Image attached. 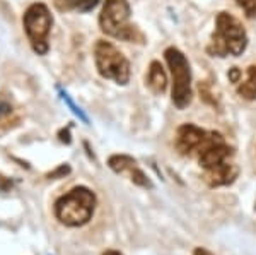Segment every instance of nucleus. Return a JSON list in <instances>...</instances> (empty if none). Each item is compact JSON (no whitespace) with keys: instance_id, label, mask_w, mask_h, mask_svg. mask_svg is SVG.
<instances>
[{"instance_id":"obj_3","label":"nucleus","mask_w":256,"mask_h":255,"mask_svg":"<svg viewBox=\"0 0 256 255\" xmlns=\"http://www.w3.org/2000/svg\"><path fill=\"white\" fill-rule=\"evenodd\" d=\"M99 26L111 38L144 43L142 33L130 24V6L126 0H106L99 16Z\"/></svg>"},{"instance_id":"obj_23","label":"nucleus","mask_w":256,"mask_h":255,"mask_svg":"<svg viewBox=\"0 0 256 255\" xmlns=\"http://www.w3.org/2000/svg\"><path fill=\"white\" fill-rule=\"evenodd\" d=\"M104 255H123V253H120V252H116V250H108Z\"/></svg>"},{"instance_id":"obj_15","label":"nucleus","mask_w":256,"mask_h":255,"mask_svg":"<svg viewBox=\"0 0 256 255\" xmlns=\"http://www.w3.org/2000/svg\"><path fill=\"white\" fill-rule=\"evenodd\" d=\"M60 96H62V100L65 101V105H67L68 108L72 110V113H74V115H77V117H79L80 120L84 122V123H89V118L86 117V115H84V112H82V110L79 108V106L76 105V103H74L72 100H70V96H68L67 93H65V91H62V89H60Z\"/></svg>"},{"instance_id":"obj_17","label":"nucleus","mask_w":256,"mask_h":255,"mask_svg":"<svg viewBox=\"0 0 256 255\" xmlns=\"http://www.w3.org/2000/svg\"><path fill=\"white\" fill-rule=\"evenodd\" d=\"M70 173V166L68 164H60L58 168H56L55 171H52V173H48V178L50 180H56V178H62V176L68 175Z\"/></svg>"},{"instance_id":"obj_19","label":"nucleus","mask_w":256,"mask_h":255,"mask_svg":"<svg viewBox=\"0 0 256 255\" xmlns=\"http://www.w3.org/2000/svg\"><path fill=\"white\" fill-rule=\"evenodd\" d=\"M239 77H241V72H239V69L238 67H232L229 71V81H232V82H239Z\"/></svg>"},{"instance_id":"obj_2","label":"nucleus","mask_w":256,"mask_h":255,"mask_svg":"<svg viewBox=\"0 0 256 255\" xmlns=\"http://www.w3.org/2000/svg\"><path fill=\"white\" fill-rule=\"evenodd\" d=\"M96 209V195L88 187H76L55 202V217L68 228L88 224Z\"/></svg>"},{"instance_id":"obj_1","label":"nucleus","mask_w":256,"mask_h":255,"mask_svg":"<svg viewBox=\"0 0 256 255\" xmlns=\"http://www.w3.org/2000/svg\"><path fill=\"white\" fill-rule=\"evenodd\" d=\"M246 47L248 35L242 24L234 16L220 12L216 19V31L207 52L214 57H239Z\"/></svg>"},{"instance_id":"obj_11","label":"nucleus","mask_w":256,"mask_h":255,"mask_svg":"<svg viewBox=\"0 0 256 255\" xmlns=\"http://www.w3.org/2000/svg\"><path fill=\"white\" fill-rule=\"evenodd\" d=\"M108 166L114 173H130L134 168H137V161H135L132 156L114 154L108 159Z\"/></svg>"},{"instance_id":"obj_18","label":"nucleus","mask_w":256,"mask_h":255,"mask_svg":"<svg viewBox=\"0 0 256 255\" xmlns=\"http://www.w3.org/2000/svg\"><path fill=\"white\" fill-rule=\"evenodd\" d=\"M12 112V108H10V105L9 103H6V101H0V120H2L4 117H7Z\"/></svg>"},{"instance_id":"obj_13","label":"nucleus","mask_w":256,"mask_h":255,"mask_svg":"<svg viewBox=\"0 0 256 255\" xmlns=\"http://www.w3.org/2000/svg\"><path fill=\"white\" fill-rule=\"evenodd\" d=\"M99 4V0H56V6L65 11L89 12Z\"/></svg>"},{"instance_id":"obj_22","label":"nucleus","mask_w":256,"mask_h":255,"mask_svg":"<svg viewBox=\"0 0 256 255\" xmlns=\"http://www.w3.org/2000/svg\"><path fill=\"white\" fill-rule=\"evenodd\" d=\"M9 187H12V183H10V182H6V183H4V176H0V188H2V190H7Z\"/></svg>"},{"instance_id":"obj_20","label":"nucleus","mask_w":256,"mask_h":255,"mask_svg":"<svg viewBox=\"0 0 256 255\" xmlns=\"http://www.w3.org/2000/svg\"><path fill=\"white\" fill-rule=\"evenodd\" d=\"M60 141L62 142H65V144H70V141H72V139H70V132H68V129H64V130H60Z\"/></svg>"},{"instance_id":"obj_7","label":"nucleus","mask_w":256,"mask_h":255,"mask_svg":"<svg viewBox=\"0 0 256 255\" xmlns=\"http://www.w3.org/2000/svg\"><path fill=\"white\" fill-rule=\"evenodd\" d=\"M196 153L200 164L205 170L229 161V158L232 156L230 147L224 142V137L218 132H207V137L202 142V146L198 147Z\"/></svg>"},{"instance_id":"obj_21","label":"nucleus","mask_w":256,"mask_h":255,"mask_svg":"<svg viewBox=\"0 0 256 255\" xmlns=\"http://www.w3.org/2000/svg\"><path fill=\"white\" fill-rule=\"evenodd\" d=\"M193 255H212V253H210L207 248H202V246H198V248H195Z\"/></svg>"},{"instance_id":"obj_16","label":"nucleus","mask_w":256,"mask_h":255,"mask_svg":"<svg viewBox=\"0 0 256 255\" xmlns=\"http://www.w3.org/2000/svg\"><path fill=\"white\" fill-rule=\"evenodd\" d=\"M238 4L246 12V16H250V18L256 16V0H238Z\"/></svg>"},{"instance_id":"obj_8","label":"nucleus","mask_w":256,"mask_h":255,"mask_svg":"<svg viewBox=\"0 0 256 255\" xmlns=\"http://www.w3.org/2000/svg\"><path fill=\"white\" fill-rule=\"evenodd\" d=\"M205 137H207V130L192 125V123H184L176 132V147L181 154H192L198 151Z\"/></svg>"},{"instance_id":"obj_14","label":"nucleus","mask_w":256,"mask_h":255,"mask_svg":"<svg viewBox=\"0 0 256 255\" xmlns=\"http://www.w3.org/2000/svg\"><path fill=\"white\" fill-rule=\"evenodd\" d=\"M130 180L134 182L135 185H138V187H144V188H152V182L147 178V175L144 173L142 170L137 166L134 168V170L130 171Z\"/></svg>"},{"instance_id":"obj_4","label":"nucleus","mask_w":256,"mask_h":255,"mask_svg":"<svg viewBox=\"0 0 256 255\" xmlns=\"http://www.w3.org/2000/svg\"><path fill=\"white\" fill-rule=\"evenodd\" d=\"M94 60L98 72L104 79L114 81L120 86H125L130 81V64L126 57L110 41H98L94 47Z\"/></svg>"},{"instance_id":"obj_10","label":"nucleus","mask_w":256,"mask_h":255,"mask_svg":"<svg viewBox=\"0 0 256 255\" xmlns=\"http://www.w3.org/2000/svg\"><path fill=\"white\" fill-rule=\"evenodd\" d=\"M147 84L156 94H162L168 88V76L164 72L162 65L159 62H152L148 67V76H147Z\"/></svg>"},{"instance_id":"obj_6","label":"nucleus","mask_w":256,"mask_h":255,"mask_svg":"<svg viewBox=\"0 0 256 255\" xmlns=\"http://www.w3.org/2000/svg\"><path fill=\"white\" fill-rule=\"evenodd\" d=\"M22 23L32 50L38 53V55H46L50 50L48 36L53 24V18L50 14V9L44 4H32L24 12Z\"/></svg>"},{"instance_id":"obj_9","label":"nucleus","mask_w":256,"mask_h":255,"mask_svg":"<svg viewBox=\"0 0 256 255\" xmlns=\"http://www.w3.org/2000/svg\"><path fill=\"white\" fill-rule=\"evenodd\" d=\"M238 176V168L232 163L226 161L222 164H217L214 168H207L204 175V180L210 187H222V185H229L234 182Z\"/></svg>"},{"instance_id":"obj_12","label":"nucleus","mask_w":256,"mask_h":255,"mask_svg":"<svg viewBox=\"0 0 256 255\" xmlns=\"http://www.w3.org/2000/svg\"><path fill=\"white\" fill-rule=\"evenodd\" d=\"M238 93L244 100H256V65H251L248 69V79L239 86Z\"/></svg>"},{"instance_id":"obj_5","label":"nucleus","mask_w":256,"mask_h":255,"mask_svg":"<svg viewBox=\"0 0 256 255\" xmlns=\"http://www.w3.org/2000/svg\"><path fill=\"white\" fill-rule=\"evenodd\" d=\"M169 71L172 76V103L176 108L184 110L192 103V71L184 53L174 47L164 52Z\"/></svg>"}]
</instances>
